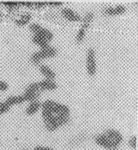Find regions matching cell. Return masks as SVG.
<instances>
[{"mask_svg": "<svg viewBox=\"0 0 138 150\" xmlns=\"http://www.w3.org/2000/svg\"><path fill=\"white\" fill-rule=\"evenodd\" d=\"M42 118L46 130L49 132H53L58 127L55 120V115L49 111L42 109Z\"/></svg>", "mask_w": 138, "mask_h": 150, "instance_id": "obj_5", "label": "cell"}, {"mask_svg": "<svg viewBox=\"0 0 138 150\" xmlns=\"http://www.w3.org/2000/svg\"><path fill=\"white\" fill-rule=\"evenodd\" d=\"M25 101V98H24L23 96H10L6 99L5 102L9 106H13L14 105L21 104Z\"/></svg>", "mask_w": 138, "mask_h": 150, "instance_id": "obj_10", "label": "cell"}, {"mask_svg": "<svg viewBox=\"0 0 138 150\" xmlns=\"http://www.w3.org/2000/svg\"><path fill=\"white\" fill-rule=\"evenodd\" d=\"M57 55L56 49L54 47L48 46L44 49H42L40 51L34 52L31 56V61L35 65H38L40 64L42 60L45 58H52Z\"/></svg>", "mask_w": 138, "mask_h": 150, "instance_id": "obj_2", "label": "cell"}, {"mask_svg": "<svg viewBox=\"0 0 138 150\" xmlns=\"http://www.w3.org/2000/svg\"><path fill=\"white\" fill-rule=\"evenodd\" d=\"M96 60L95 52L94 49L89 48L87 55V71L89 76H94L96 74Z\"/></svg>", "mask_w": 138, "mask_h": 150, "instance_id": "obj_6", "label": "cell"}, {"mask_svg": "<svg viewBox=\"0 0 138 150\" xmlns=\"http://www.w3.org/2000/svg\"><path fill=\"white\" fill-rule=\"evenodd\" d=\"M128 144L129 146L131 148H132L133 149H137V137L136 136H132V137L130 138Z\"/></svg>", "mask_w": 138, "mask_h": 150, "instance_id": "obj_19", "label": "cell"}, {"mask_svg": "<svg viewBox=\"0 0 138 150\" xmlns=\"http://www.w3.org/2000/svg\"><path fill=\"white\" fill-rule=\"evenodd\" d=\"M40 106H41V103L39 101H38L37 100L31 101V103L27 107L26 110H25V113H26L27 115L31 116V115H34L36 112H37V111L39 110Z\"/></svg>", "mask_w": 138, "mask_h": 150, "instance_id": "obj_12", "label": "cell"}, {"mask_svg": "<svg viewBox=\"0 0 138 150\" xmlns=\"http://www.w3.org/2000/svg\"><path fill=\"white\" fill-rule=\"evenodd\" d=\"M62 15L66 20L71 22H78L82 20V18L70 8H64L62 10Z\"/></svg>", "mask_w": 138, "mask_h": 150, "instance_id": "obj_7", "label": "cell"}, {"mask_svg": "<svg viewBox=\"0 0 138 150\" xmlns=\"http://www.w3.org/2000/svg\"><path fill=\"white\" fill-rule=\"evenodd\" d=\"M31 14H29V13H25V14L23 15L18 20H16L15 23L18 26H23V25H26L31 21Z\"/></svg>", "mask_w": 138, "mask_h": 150, "instance_id": "obj_16", "label": "cell"}, {"mask_svg": "<svg viewBox=\"0 0 138 150\" xmlns=\"http://www.w3.org/2000/svg\"><path fill=\"white\" fill-rule=\"evenodd\" d=\"M34 150H55L50 147H47V146H37L34 148Z\"/></svg>", "mask_w": 138, "mask_h": 150, "instance_id": "obj_22", "label": "cell"}, {"mask_svg": "<svg viewBox=\"0 0 138 150\" xmlns=\"http://www.w3.org/2000/svg\"><path fill=\"white\" fill-rule=\"evenodd\" d=\"M1 12H0V17H1Z\"/></svg>", "mask_w": 138, "mask_h": 150, "instance_id": "obj_25", "label": "cell"}, {"mask_svg": "<svg viewBox=\"0 0 138 150\" xmlns=\"http://www.w3.org/2000/svg\"><path fill=\"white\" fill-rule=\"evenodd\" d=\"M2 4L7 6V7H10V8H15V7L20 5V2H10V1H8V2H2Z\"/></svg>", "mask_w": 138, "mask_h": 150, "instance_id": "obj_20", "label": "cell"}, {"mask_svg": "<svg viewBox=\"0 0 138 150\" xmlns=\"http://www.w3.org/2000/svg\"><path fill=\"white\" fill-rule=\"evenodd\" d=\"M32 41H33V42L35 43L36 45H37L39 46L42 49H44L49 46L47 42H46L45 40H44L43 38H42V37H39V36H37V35L33 36Z\"/></svg>", "mask_w": 138, "mask_h": 150, "instance_id": "obj_15", "label": "cell"}, {"mask_svg": "<svg viewBox=\"0 0 138 150\" xmlns=\"http://www.w3.org/2000/svg\"><path fill=\"white\" fill-rule=\"evenodd\" d=\"M55 120L58 127L65 125L70 121V116L67 114H58L55 116Z\"/></svg>", "mask_w": 138, "mask_h": 150, "instance_id": "obj_13", "label": "cell"}, {"mask_svg": "<svg viewBox=\"0 0 138 150\" xmlns=\"http://www.w3.org/2000/svg\"><path fill=\"white\" fill-rule=\"evenodd\" d=\"M39 70L41 71V73L44 75V76L46 78V79H49V80H53L56 77V74L49 67H48L47 66L45 65H42L40 66Z\"/></svg>", "mask_w": 138, "mask_h": 150, "instance_id": "obj_11", "label": "cell"}, {"mask_svg": "<svg viewBox=\"0 0 138 150\" xmlns=\"http://www.w3.org/2000/svg\"><path fill=\"white\" fill-rule=\"evenodd\" d=\"M30 30L34 34V35H37L39 37H42L46 42H49L53 38V34L46 28H43L40 25L37 23H32L29 26Z\"/></svg>", "mask_w": 138, "mask_h": 150, "instance_id": "obj_4", "label": "cell"}, {"mask_svg": "<svg viewBox=\"0 0 138 150\" xmlns=\"http://www.w3.org/2000/svg\"><path fill=\"white\" fill-rule=\"evenodd\" d=\"M126 8L124 6H116L115 7H108L105 10V13L108 16H119L125 13Z\"/></svg>", "mask_w": 138, "mask_h": 150, "instance_id": "obj_9", "label": "cell"}, {"mask_svg": "<svg viewBox=\"0 0 138 150\" xmlns=\"http://www.w3.org/2000/svg\"><path fill=\"white\" fill-rule=\"evenodd\" d=\"M10 106H9L5 102H0V115L6 113L10 109Z\"/></svg>", "mask_w": 138, "mask_h": 150, "instance_id": "obj_18", "label": "cell"}, {"mask_svg": "<svg viewBox=\"0 0 138 150\" xmlns=\"http://www.w3.org/2000/svg\"><path fill=\"white\" fill-rule=\"evenodd\" d=\"M39 87L41 91H54L57 88L58 85L57 84L54 82L53 80H49V79H46V80L41 81L39 82Z\"/></svg>", "mask_w": 138, "mask_h": 150, "instance_id": "obj_8", "label": "cell"}, {"mask_svg": "<svg viewBox=\"0 0 138 150\" xmlns=\"http://www.w3.org/2000/svg\"><path fill=\"white\" fill-rule=\"evenodd\" d=\"M113 150H118V149H113Z\"/></svg>", "mask_w": 138, "mask_h": 150, "instance_id": "obj_26", "label": "cell"}, {"mask_svg": "<svg viewBox=\"0 0 138 150\" xmlns=\"http://www.w3.org/2000/svg\"><path fill=\"white\" fill-rule=\"evenodd\" d=\"M122 141L123 136L121 133L113 129L106 130L94 138V142L98 146L109 150L117 149Z\"/></svg>", "mask_w": 138, "mask_h": 150, "instance_id": "obj_1", "label": "cell"}, {"mask_svg": "<svg viewBox=\"0 0 138 150\" xmlns=\"http://www.w3.org/2000/svg\"><path fill=\"white\" fill-rule=\"evenodd\" d=\"M85 30L83 29L82 28H81L79 30L77 33V35H76V41L77 43H81L84 40L85 37Z\"/></svg>", "mask_w": 138, "mask_h": 150, "instance_id": "obj_17", "label": "cell"}, {"mask_svg": "<svg viewBox=\"0 0 138 150\" xmlns=\"http://www.w3.org/2000/svg\"><path fill=\"white\" fill-rule=\"evenodd\" d=\"M93 19H94V13H92V12L88 13L87 14H86V16L84 18L83 21H82V28L86 31V30L89 27V25L92 23Z\"/></svg>", "mask_w": 138, "mask_h": 150, "instance_id": "obj_14", "label": "cell"}, {"mask_svg": "<svg viewBox=\"0 0 138 150\" xmlns=\"http://www.w3.org/2000/svg\"><path fill=\"white\" fill-rule=\"evenodd\" d=\"M46 4H49V5H52V6H60L62 4V2H56V1H55V2H46Z\"/></svg>", "mask_w": 138, "mask_h": 150, "instance_id": "obj_23", "label": "cell"}, {"mask_svg": "<svg viewBox=\"0 0 138 150\" xmlns=\"http://www.w3.org/2000/svg\"><path fill=\"white\" fill-rule=\"evenodd\" d=\"M42 109L49 111V112H52V114L55 113L56 115H58V114H67V115H69V113H70V109L68 106L52 100H45L42 103Z\"/></svg>", "mask_w": 138, "mask_h": 150, "instance_id": "obj_3", "label": "cell"}, {"mask_svg": "<svg viewBox=\"0 0 138 150\" xmlns=\"http://www.w3.org/2000/svg\"><path fill=\"white\" fill-rule=\"evenodd\" d=\"M21 150H29V149H21Z\"/></svg>", "mask_w": 138, "mask_h": 150, "instance_id": "obj_24", "label": "cell"}, {"mask_svg": "<svg viewBox=\"0 0 138 150\" xmlns=\"http://www.w3.org/2000/svg\"><path fill=\"white\" fill-rule=\"evenodd\" d=\"M9 86H8V84L7 82H4V81H1L0 80V91H6L7 89H8Z\"/></svg>", "mask_w": 138, "mask_h": 150, "instance_id": "obj_21", "label": "cell"}]
</instances>
